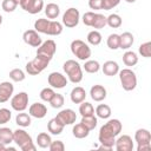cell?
Segmentation results:
<instances>
[{
  "mask_svg": "<svg viewBox=\"0 0 151 151\" xmlns=\"http://www.w3.org/2000/svg\"><path fill=\"white\" fill-rule=\"evenodd\" d=\"M9 78L13 81H15V83H20V81L25 80L26 76H25V72L22 70H20V68H13V70L9 71Z\"/></svg>",
  "mask_w": 151,
  "mask_h": 151,
  "instance_id": "37",
  "label": "cell"
},
{
  "mask_svg": "<svg viewBox=\"0 0 151 151\" xmlns=\"http://www.w3.org/2000/svg\"><path fill=\"white\" fill-rule=\"evenodd\" d=\"M0 143L5 145L13 143V131L9 127H0Z\"/></svg>",
  "mask_w": 151,
  "mask_h": 151,
  "instance_id": "25",
  "label": "cell"
},
{
  "mask_svg": "<svg viewBox=\"0 0 151 151\" xmlns=\"http://www.w3.org/2000/svg\"><path fill=\"white\" fill-rule=\"evenodd\" d=\"M86 96H87L86 94V91L81 86L73 87L72 91H71V93H70V98H71V101L73 104H80V103H83L85 100Z\"/></svg>",
  "mask_w": 151,
  "mask_h": 151,
  "instance_id": "18",
  "label": "cell"
},
{
  "mask_svg": "<svg viewBox=\"0 0 151 151\" xmlns=\"http://www.w3.org/2000/svg\"><path fill=\"white\" fill-rule=\"evenodd\" d=\"M79 113L81 114V117L94 114V107L92 106L91 103L84 100L83 103H80V106H79Z\"/></svg>",
  "mask_w": 151,
  "mask_h": 151,
  "instance_id": "36",
  "label": "cell"
},
{
  "mask_svg": "<svg viewBox=\"0 0 151 151\" xmlns=\"http://www.w3.org/2000/svg\"><path fill=\"white\" fill-rule=\"evenodd\" d=\"M55 52H57V44L52 39H48V40L41 42V45L39 47H37V54L46 57L50 60L54 57Z\"/></svg>",
  "mask_w": 151,
  "mask_h": 151,
  "instance_id": "9",
  "label": "cell"
},
{
  "mask_svg": "<svg viewBox=\"0 0 151 151\" xmlns=\"http://www.w3.org/2000/svg\"><path fill=\"white\" fill-rule=\"evenodd\" d=\"M65 126L66 125H72L76 123L77 119V114L72 109H64L61 110L57 116H55Z\"/></svg>",
  "mask_w": 151,
  "mask_h": 151,
  "instance_id": "14",
  "label": "cell"
},
{
  "mask_svg": "<svg viewBox=\"0 0 151 151\" xmlns=\"http://www.w3.org/2000/svg\"><path fill=\"white\" fill-rule=\"evenodd\" d=\"M11 106L17 112L25 111L27 109V106H28V94L22 91V92H19V93L12 96Z\"/></svg>",
  "mask_w": 151,
  "mask_h": 151,
  "instance_id": "8",
  "label": "cell"
},
{
  "mask_svg": "<svg viewBox=\"0 0 151 151\" xmlns=\"http://www.w3.org/2000/svg\"><path fill=\"white\" fill-rule=\"evenodd\" d=\"M12 118V112L6 109V107H2L0 109V125H4L6 123H8Z\"/></svg>",
  "mask_w": 151,
  "mask_h": 151,
  "instance_id": "44",
  "label": "cell"
},
{
  "mask_svg": "<svg viewBox=\"0 0 151 151\" xmlns=\"http://www.w3.org/2000/svg\"><path fill=\"white\" fill-rule=\"evenodd\" d=\"M64 127H65V125H64L57 117L52 118V119L47 123V130H48V132L52 133V134H60V133L64 131Z\"/></svg>",
  "mask_w": 151,
  "mask_h": 151,
  "instance_id": "21",
  "label": "cell"
},
{
  "mask_svg": "<svg viewBox=\"0 0 151 151\" xmlns=\"http://www.w3.org/2000/svg\"><path fill=\"white\" fill-rule=\"evenodd\" d=\"M105 26H106V17L100 13H94V18L91 27L96 29H100V28H104Z\"/></svg>",
  "mask_w": 151,
  "mask_h": 151,
  "instance_id": "34",
  "label": "cell"
},
{
  "mask_svg": "<svg viewBox=\"0 0 151 151\" xmlns=\"http://www.w3.org/2000/svg\"><path fill=\"white\" fill-rule=\"evenodd\" d=\"M1 24H2V15L0 14V25H1Z\"/></svg>",
  "mask_w": 151,
  "mask_h": 151,
  "instance_id": "52",
  "label": "cell"
},
{
  "mask_svg": "<svg viewBox=\"0 0 151 151\" xmlns=\"http://www.w3.org/2000/svg\"><path fill=\"white\" fill-rule=\"evenodd\" d=\"M19 6L28 12L29 14H38L44 9V1L42 0H21Z\"/></svg>",
  "mask_w": 151,
  "mask_h": 151,
  "instance_id": "10",
  "label": "cell"
},
{
  "mask_svg": "<svg viewBox=\"0 0 151 151\" xmlns=\"http://www.w3.org/2000/svg\"><path fill=\"white\" fill-rule=\"evenodd\" d=\"M22 40L25 41V44L32 46V47H39L42 42L41 37L39 35V33L35 29H27L22 34Z\"/></svg>",
  "mask_w": 151,
  "mask_h": 151,
  "instance_id": "12",
  "label": "cell"
},
{
  "mask_svg": "<svg viewBox=\"0 0 151 151\" xmlns=\"http://www.w3.org/2000/svg\"><path fill=\"white\" fill-rule=\"evenodd\" d=\"M64 96L60 94V93H54V96L52 97V99L50 100V104L53 109H60L63 105H64Z\"/></svg>",
  "mask_w": 151,
  "mask_h": 151,
  "instance_id": "40",
  "label": "cell"
},
{
  "mask_svg": "<svg viewBox=\"0 0 151 151\" xmlns=\"http://www.w3.org/2000/svg\"><path fill=\"white\" fill-rule=\"evenodd\" d=\"M72 133H73V136H74L76 138L83 139V138H86V137L90 134V130H88L86 126H84L81 123H79V124H76V125L73 126Z\"/></svg>",
  "mask_w": 151,
  "mask_h": 151,
  "instance_id": "24",
  "label": "cell"
},
{
  "mask_svg": "<svg viewBox=\"0 0 151 151\" xmlns=\"http://www.w3.org/2000/svg\"><path fill=\"white\" fill-rule=\"evenodd\" d=\"M126 2H129V4H133V2H136V0H125Z\"/></svg>",
  "mask_w": 151,
  "mask_h": 151,
  "instance_id": "51",
  "label": "cell"
},
{
  "mask_svg": "<svg viewBox=\"0 0 151 151\" xmlns=\"http://www.w3.org/2000/svg\"><path fill=\"white\" fill-rule=\"evenodd\" d=\"M122 24H123V20L119 14L112 13L109 17H106V25H109L111 28H118L122 26Z\"/></svg>",
  "mask_w": 151,
  "mask_h": 151,
  "instance_id": "32",
  "label": "cell"
},
{
  "mask_svg": "<svg viewBox=\"0 0 151 151\" xmlns=\"http://www.w3.org/2000/svg\"><path fill=\"white\" fill-rule=\"evenodd\" d=\"M1 7L5 12L7 13H11V12H14L18 7V4L14 1V0H4L2 4H1Z\"/></svg>",
  "mask_w": 151,
  "mask_h": 151,
  "instance_id": "43",
  "label": "cell"
},
{
  "mask_svg": "<svg viewBox=\"0 0 151 151\" xmlns=\"http://www.w3.org/2000/svg\"><path fill=\"white\" fill-rule=\"evenodd\" d=\"M84 126H86L90 131H92V130H94L96 129V126H97V124H98V119H97V117L94 116V114H91V116H84V117H81V122H80Z\"/></svg>",
  "mask_w": 151,
  "mask_h": 151,
  "instance_id": "31",
  "label": "cell"
},
{
  "mask_svg": "<svg viewBox=\"0 0 151 151\" xmlns=\"http://www.w3.org/2000/svg\"><path fill=\"white\" fill-rule=\"evenodd\" d=\"M48 149H50V151H64L65 144L63 143V140H52Z\"/></svg>",
  "mask_w": 151,
  "mask_h": 151,
  "instance_id": "45",
  "label": "cell"
},
{
  "mask_svg": "<svg viewBox=\"0 0 151 151\" xmlns=\"http://www.w3.org/2000/svg\"><path fill=\"white\" fill-rule=\"evenodd\" d=\"M70 47H71L72 54H73L74 57H77L79 60H83V61L90 59V57H91V54H92L90 46H88L85 41H83V40H80V39L73 40V41L71 42V46H70Z\"/></svg>",
  "mask_w": 151,
  "mask_h": 151,
  "instance_id": "4",
  "label": "cell"
},
{
  "mask_svg": "<svg viewBox=\"0 0 151 151\" xmlns=\"http://www.w3.org/2000/svg\"><path fill=\"white\" fill-rule=\"evenodd\" d=\"M63 70L66 73L68 80L73 84H78L83 80V68L80 64L73 59L66 60L63 65Z\"/></svg>",
  "mask_w": 151,
  "mask_h": 151,
  "instance_id": "2",
  "label": "cell"
},
{
  "mask_svg": "<svg viewBox=\"0 0 151 151\" xmlns=\"http://www.w3.org/2000/svg\"><path fill=\"white\" fill-rule=\"evenodd\" d=\"M101 70H103V73L105 76L113 77V76L118 74V72H119V65L116 61H113V60H107L101 66Z\"/></svg>",
  "mask_w": 151,
  "mask_h": 151,
  "instance_id": "20",
  "label": "cell"
},
{
  "mask_svg": "<svg viewBox=\"0 0 151 151\" xmlns=\"http://www.w3.org/2000/svg\"><path fill=\"white\" fill-rule=\"evenodd\" d=\"M14 92V86L9 81H2L0 83V104L8 101Z\"/></svg>",
  "mask_w": 151,
  "mask_h": 151,
  "instance_id": "15",
  "label": "cell"
},
{
  "mask_svg": "<svg viewBox=\"0 0 151 151\" xmlns=\"http://www.w3.org/2000/svg\"><path fill=\"white\" fill-rule=\"evenodd\" d=\"M96 114H97L98 118L107 119L111 116V107L109 105H106V104H99L96 107Z\"/></svg>",
  "mask_w": 151,
  "mask_h": 151,
  "instance_id": "30",
  "label": "cell"
},
{
  "mask_svg": "<svg viewBox=\"0 0 151 151\" xmlns=\"http://www.w3.org/2000/svg\"><path fill=\"white\" fill-rule=\"evenodd\" d=\"M83 68L87 73H97L100 70V64L97 60H90V59H87V60H85V64H84Z\"/></svg>",
  "mask_w": 151,
  "mask_h": 151,
  "instance_id": "33",
  "label": "cell"
},
{
  "mask_svg": "<svg viewBox=\"0 0 151 151\" xmlns=\"http://www.w3.org/2000/svg\"><path fill=\"white\" fill-rule=\"evenodd\" d=\"M5 150H7V146H6L5 144L0 143V151H5Z\"/></svg>",
  "mask_w": 151,
  "mask_h": 151,
  "instance_id": "50",
  "label": "cell"
},
{
  "mask_svg": "<svg viewBox=\"0 0 151 151\" xmlns=\"http://www.w3.org/2000/svg\"><path fill=\"white\" fill-rule=\"evenodd\" d=\"M119 73V80L122 87L125 91H133L137 86V76L131 68H123Z\"/></svg>",
  "mask_w": 151,
  "mask_h": 151,
  "instance_id": "6",
  "label": "cell"
},
{
  "mask_svg": "<svg viewBox=\"0 0 151 151\" xmlns=\"http://www.w3.org/2000/svg\"><path fill=\"white\" fill-rule=\"evenodd\" d=\"M138 51H139V54H140L142 57H144V58H150V57H151V42H150V41L143 42V44L139 46Z\"/></svg>",
  "mask_w": 151,
  "mask_h": 151,
  "instance_id": "42",
  "label": "cell"
},
{
  "mask_svg": "<svg viewBox=\"0 0 151 151\" xmlns=\"http://www.w3.org/2000/svg\"><path fill=\"white\" fill-rule=\"evenodd\" d=\"M54 93L55 92H54V90L52 87H45V88H42L40 91L39 96H40V99L41 100H44L46 103H50V100L52 99V97L54 96Z\"/></svg>",
  "mask_w": 151,
  "mask_h": 151,
  "instance_id": "41",
  "label": "cell"
},
{
  "mask_svg": "<svg viewBox=\"0 0 151 151\" xmlns=\"http://www.w3.org/2000/svg\"><path fill=\"white\" fill-rule=\"evenodd\" d=\"M52 139H51V136L46 132H40L38 136H37V144L39 147L41 149H48L50 144H51Z\"/></svg>",
  "mask_w": 151,
  "mask_h": 151,
  "instance_id": "29",
  "label": "cell"
},
{
  "mask_svg": "<svg viewBox=\"0 0 151 151\" xmlns=\"http://www.w3.org/2000/svg\"><path fill=\"white\" fill-rule=\"evenodd\" d=\"M45 14L48 19H57L60 14V8L57 4L51 2L45 6Z\"/></svg>",
  "mask_w": 151,
  "mask_h": 151,
  "instance_id": "26",
  "label": "cell"
},
{
  "mask_svg": "<svg viewBox=\"0 0 151 151\" xmlns=\"http://www.w3.org/2000/svg\"><path fill=\"white\" fill-rule=\"evenodd\" d=\"M151 150V145H138L137 151H149Z\"/></svg>",
  "mask_w": 151,
  "mask_h": 151,
  "instance_id": "49",
  "label": "cell"
},
{
  "mask_svg": "<svg viewBox=\"0 0 151 151\" xmlns=\"http://www.w3.org/2000/svg\"><path fill=\"white\" fill-rule=\"evenodd\" d=\"M133 34L130 32H124L119 34V48L122 50H129L133 44Z\"/></svg>",
  "mask_w": 151,
  "mask_h": 151,
  "instance_id": "22",
  "label": "cell"
},
{
  "mask_svg": "<svg viewBox=\"0 0 151 151\" xmlns=\"http://www.w3.org/2000/svg\"><path fill=\"white\" fill-rule=\"evenodd\" d=\"M63 29L64 28H63L61 22L55 21V20H50L45 34H47V35H59V34L63 33Z\"/></svg>",
  "mask_w": 151,
  "mask_h": 151,
  "instance_id": "23",
  "label": "cell"
},
{
  "mask_svg": "<svg viewBox=\"0 0 151 151\" xmlns=\"http://www.w3.org/2000/svg\"><path fill=\"white\" fill-rule=\"evenodd\" d=\"M114 147L117 151H132L133 150L132 138L127 134H123L118 137L114 142Z\"/></svg>",
  "mask_w": 151,
  "mask_h": 151,
  "instance_id": "13",
  "label": "cell"
},
{
  "mask_svg": "<svg viewBox=\"0 0 151 151\" xmlns=\"http://www.w3.org/2000/svg\"><path fill=\"white\" fill-rule=\"evenodd\" d=\"M87 42L90 44V45H93V46H97V45H99L100 42H101V34H100V32L99 31H97V29H93V31H91V32H88V34H87Z\"/></svg>",
  "mask_w": 151,
  "mask_h": 151,
  "instance_id": "35",
  "label": "cell"
},
{
  "mask_svg": "<svg viewBox=\"0 0 151 151\" xmlns=\"http://www.w3.org/2000/svg\"><path fill=\"white\" fill-rule=\"evenodd\" d=\"M134 140L138 145H151V133L146 129H138L134 132Z\"/></svg>",
  "mask_w": 151,
  "mask_h": 151,
  "instance_id": "17",
  "label": "cell"
},
{
  "mask_svg": "<svg viewBox=\"0 0 151 151\" xmlns=\"http://www.w3.org/2000/svg\"><path fill=\"white\" fill-rule=\"evenodd\" d=\"M106 44L110 50H118L119 48V34H117V33L110 34L106 40Z\"/></svg>",
  "mask_w": 151,
  "mask_h": 151,
  "instance_id": "38",
  "label": "cell"
},
{
  "mask_svg": "<svg viewBox=\"0 0 151 151\" xmlns=\"http://www.w3.org/2000/svg\"><path fill=\"white\" fill-rule=\"evenodd\" d=\"M103 1L104 0H88V7L91 9H103Z\"/></svg>",
  "mask_w": 151,
  "mask_h": 151,
  "instance_id": "48",
  "label": "cell"
},
{
  "mask_svg": "<svg viewBox=\"0 0 151 151\" xmlns=\"http://www.w3.org/2000/svg\"><path fill=\"white\" fill-rule=\"evenodd\" d=\"M14 1H15V2H17V4H18V5H19V4H20V1H21V0H14Z\"/></svg>",
  "mask_w": 151,
  "mask_h": 151,
  "instance_id": "53",
  "label": "cell"
},
{
  "mask_svg": "<svg viewBox=\"0 0 151 151\" xmlns=\"http://www.w3.org/2000/svg\"><path fill=\"white\" fill-rule=\"evenodd\" d=\"M50 61H51V60H50L48 58L37 54V57H35L33 60H31V61H28V63L26 64L25 70H26V72H27L28 74H31V76H38L39 73H41V72L48 66Z\"/></svg>",
  "mask_w": 151,
  "mask_h": 151,
  "instance_id": "5",
  "label": "cell"
},
{
  "mask_svg": "<svg viewBox=\"0 0 151 151\" xmlns=\"http://www.w3.org/2000/svg\"><path fill=\"white\" fill-rule=\"evenodd\" d=\"M13 142L22 151H35L37 149L32 137L24 129H17L15 131H13Z\"/></svg>",
  "mask_w": 151,
  "mask_h": 151,
  "instance_id": "3",
  "label": "cell"
},
{
  "mask_svg": "<svg viewBox=\"0 0 151 151\" xmlns=\"http://www.w3.org/2000/svg\"><path fill=\"white\" fill-rule=\"evenodd\" d=\"M123 63L126 66H134L138 63V55L133 51H126L123 54Z\"/></svg>",
  "mask_w": 151,
  "mask_h": 151,
  "instance_id": "28",
  "label": "cell"
},
{
  "mask_svg": "<svg viewBox=\"0 0 151 151\" xmlns=\"http://www.w3.org/2000/svg\"><path fill=\"white\" fill-rule=\"evenodd\" d=\"M28 114L37 119H42L47 114V107L41 103H33L28 109Z\"/></svg>",
  "mask_w": 151,
  "mask_h": 151,
  "instance_id": "16",
  "label": "cell"
},
{
  "mask_svg": "<svg viewBox=\"0 0 151 151\" xmlns=\"http://www.w3.org/2000/svg\"><path fill=\"white\" fill-rule=\"evenodd\" d=\"M106 88L103 85H93L90 90V96L94 101H103L106 98Z\"/></svg>",
  "mask_w": 151,
  "mask_h": 151,
  "instance_id": "19",
  "label": "cell"
},
{
  "mask_svg": "<svg viewBox=\"0 0 151 151\" xmlns=\"http://www.w3.org/2000/svg\"><path fill=\"white\" fill-rule=\"evenodd\" d=\"M79 20H80V13L74 7H70L63 14V25L66 26L67 28H73L78 26Z\"/></svg>",
  "mask_w": 151,
  "mask_h": 151,
  "instance_id": "7",
  "label": "cell"
},
{
  "mask_svg": "<svg viewBox=\"0 0 151 151\" xmlns=\"http://www.w3.org/2000/svg\"><path fill=\"white\" fill-rule=\"evenodd\" d=\"M93 18H94V12H86L84 13L83 15V22L84 25L86 26H92V22H93Z\"/></svg>",
  "mask_w": 151,
  "mask_h": 151,
  "instance_id": "47",
  "label": "cell"
},
{
  "mask_svg": "<svg viewBox=\"0 0 151 151\" xmlns=\"http://www.w3.org/2000/svg\"><path fill=\"white\" fill-rule=\"evenodd\" d=\"M15 123L20 126V127H28L32 123V119H31V116L28 113H25L24 111H21L20 113L17 114L15 117Z\"/></svg>",
  "mask_w": 151,
  "mask_h": 151,
  "instance_id": "27",
  "label": "cell"
},
{
  "mask_svg": "<svg viewBox=\"0 0 151 151\" xmlns=\"http://www.w3.org/2000/svg\"><path fill=\"white\" fill-rule=\"evenodd\" d=\"M48 19H44V18H40L38 20H35L34 22V29L38 32V33H46V29H47V25H48Z\"/></svg>",
  "mask_w": 151,
  "mask_h": 151,
  "instance_id": "39",
  "label": "cell"
},
{
  "mask_svg": "<svg viewBox=\"0 0 151 151\" xmlns=\"http://www.w3.org/2000/svg\"><path fill=\"white\" fill-rule=\"evenodd\" d=\"M120 0H104L103 1V9L105 11H110L114 7H117L119 5Z\"/></svg>",
  "mask_w": 151,
  "mask_h": 151,
  "instance_id": "46",
  "label": "cell"
},
{
  "mask_svg": "<svg viewBox=\"0 0 151 151\" xmlns=\"http://www.w3.org/2000/svg\"><path fill=\"white\" fill-rule=\"evenodd\" d=\"M47 81L52 88H64L67 85V78L60 72H51L47 77Z\"/></svg>",
  "mask_w": 151,
  "mask_h": 151,
  "instance_id": "11",
  "label": "cell"
},
{
  "mask_svg": "<svg viewBox=\"0 0 151 151\" xmlns=\"http://www.w3.org/2000/svg\"><path fill=\"white\" fill-rule=\"evenodd\" d=\"M122 129L123 126L119 119H110L107 123H105L100 127L98 134V140L101 144L100 149L111 150L114 146L116 137L120 133Z\"/></svg>",
  "mask_w": 151,
  "mask_h": 151,
  "instance_id": "1",
  "label": "cell"
}]
</instances>
